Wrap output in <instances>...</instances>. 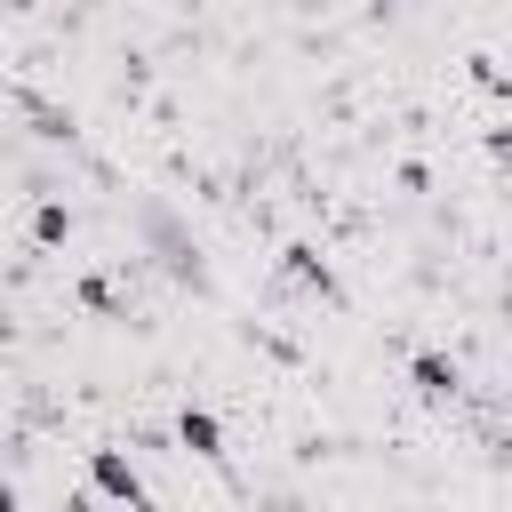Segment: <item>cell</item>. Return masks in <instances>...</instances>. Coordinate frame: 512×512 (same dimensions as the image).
<instances>
[{
  "mask_svg": "<svg viewBox=\"0 0 512 512\" xmlns=\"http://www.w3.org/2000/svg\"><path fill=\"white\" fill-rule=\"evenodd\" d=\"M176 440H184L200 464H216V456H224V424H216V408H184V416H176Z\"/></svg>",
  "mask_w": 512,
  "mask_h": 512,
  "instance_id": "cell-4",
  "label": "cell"
},
{
  "mask_svg": "<svg viewBox=\"0 0 512 512\" xmlns=\"http://www.w3.org/2000/svg\"><path fill=\"white\" fill-rule=\"evenodd\" d=\"M64 232H72V208H64V200H40V208H32V240H40V248H64Z\"/></svg>",
  "mask_w": 512,
  "mask_h": 512,
  "instance_id": "cell-5",
  "label": "cell"
},
{
  "mask_svg": "<svg viewBox=\"0 0 512 512\" xmlns=\"http://www.w3.org/2000/svg\"><path fill=\"white\" fill-rule=\"evenodd\" d=\"M280 272H288L304 296H320V304H336V296H344V288H336V264H328L312 240H288V248H280Z\"/></svg>",
  "mask_w": 512,
  "mask_h": 512,
  "instance_id": "cell-2",
  "label": "cell"
},
{
  "mask_svg": "<svg viewBox=\"0 0 512 512\" xmlns=\"http://www.w3.org/2000/svg\"><path fill=\"white\" fill-rule=\"evenodd\" d=\"M88 488L104 504H120V512H152V488H144L136 456H120V448H88Z\"/></svg>",
  "mask_w": 512,
  "mask_h": 512,
  "instance_id": "cell-1",
  "label": "cell"
},
{
  "mask_svg": "<svg viewBox=\"0 0 512 512\" xmlns=\"http://www.w3.org/2000/svg\"><path fill=\"white\" fill-rule=\"evenodd\" d=\"M64 512H104V496H96V488H72V496H64Z\"/></svg>",
  "mask_w": 512,
  "mask_h": 512,
  "instance_id": "cell-7",
  "label": "cell"
},
{
  "mask_svg": "<svg viewBox=\"0 0 512 512\" xmlns=\"http://www.w3.org/2000/svg\"><path fill=\"white\" fill-rule=\"evenodd\" d=\"M488 160H496V168H512V128H488Z\"/></svg>",
  "mask_w": 512,
  "mask_h": 512,
  "instance_id": "cell-6",
  "label": "cell"
},
{
  "mask_svg": "<svg viewBox=\"0 0 512 512\" xmlns=\"http://www.w3.org/2000/svg\"><path fill=\"white\" fill-rule=\"evenodd\" d=\"M408 384H416L424 400H456V392H464V368H456L448 352H416V360H408Z\"/></svg>",
  "mask_w": 512,
  "mask_h": 512,
  "instance_id": "cell-3",
  "label": "cell"
}]
</instances>
